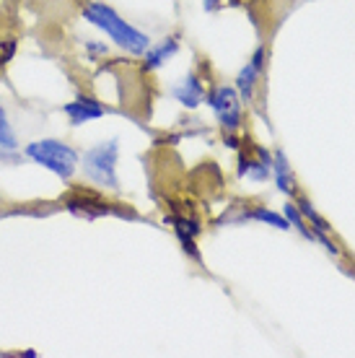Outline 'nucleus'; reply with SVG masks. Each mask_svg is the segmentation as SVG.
I'll return each instance as SVG.
<instances>
[{
    "instance_id": "obj_3",
    "label": "nucleus",
    "mask_w": 355,
    "mask_h": 358,
    "mask_svg": "<svg viewBox=\"0 0 355 358\" xmlns=\"http://www.w3.org/2000/svg\"><path fill=\"white\" fill-rule=\"evenodd\" d=\"M117 159H119V143L107 141V143L94 145L91 151L83 153V174L96 182L101 187H119L117 179Z\"/></svg>"
},
{
    "instance_id": "obj_1",
    "label": "nucleus",
    "mask_w": 355,
    "mask_h": 358,
    "mask_svg": "<svg viewBox=\"0 0 355 358\" xmlns=\"http://www.w3.org/2000/svg\"><path fill=\"white\" fill-rule=\"evenodd\" d=\"M83 18L99 27L109 39H115L117 47H122L124 52L130 55H145L148 47H151V36L143 34L140 29L130 27L115 8H109L107 3H99V0H91L83 6Z\"/></svg>"
},
{
    "instance_id": "obj_12",
    "label": "nucleus",
    "mask_w": 355,
    "mask_h": 358,
    "mask_svg": "<svg viewBox=\"0 0 355 358\" xmlns=\"http://www.w3.org/2000/svg\"><path fill=\"white\" fill-rule=\"evenodd\" d=\"M244 218H254V221L270 224V226H275V229H280V231H288V229H291V224L285 221L283 215L273 213V210H267V208H262V206H257L254 210H247V213H244Z\"/></svg>"
},
{
    "instance_id": "obj_9",
    "label": "nucleus",
    "mask_w": 355,
    "mask_h": 358,
    "mask_svg": "<svg viewBox=\"0 0 355 358\" xmlns=\"http://www.w3.org/2000/svg\"><path fill=\"white\" fill-rule=\"evenodd\" d=\"M179 50V42L174 36H169L166 42H161L159 47H148V52H145V71H153V68H161L164 63H169L171 57L177 55Z\"/></svg>"
},
{
    "instance_id": "obj_10",
    "label": "nucleus",
    "mask_w": 355,
    "mask_h": 358,
    "mask_svg": "<svg viewBox=\"0 0 355 358\" xmlns=\"http://www.w3.org/2000/svg\"><path fill=\"white\" fill-rule=\"evenodd\" d=\"M270 171H273V177H275L277 187L283 189V192H294V171H291V164H288L283 151H275Z\"/></svg>"
},
{
    "instance_id": "obj_11",
    "label": "nucleus",
    "mask_w": 355,
    "mask_h": 358,
    "mask_svg": "<svg viewBox=\"0 0 355 358\" xmlns=\"http://www.w3.org/2000/svg\"><path fill=\"white\" fill-rule=\"evenodd\" d=\"M18 148L16 133L8 122V115H6V107L0 104V153H10Z\"/></svg>"
},
{
    "instance_id": "obj_4",
    "label": "nucleus",
    "mask_w": 355,
    "mask_h": 358,
    "mask_svg": "<svg viewBox=\"0 0 355 358\" xmlns=\"http://www.w3.org/2000/svg\"><path fill=\"white\" fill-rule=\"evenodd\" d=\"M208 104H210V109L218 117V122L226 130H236L241 125V99H239V91L233 89V86H226V83L215 86L208 94Z\"/></svg>"
},
{
    "instance_id": "obj_16",
    "label": "nucleus",
    "mask_w": 355,
    "mask_h": 358,
    "mask_svg": "<svg viewBox=\"0 0 355 358\" xmlns=\"http://www.w3.org/2000/svg\"><path fill=\"white\" fill-rule=\"evenodd\" d=\"M221 3H223V0H203L205 10H218V8H221Z\"/></svg>"
},
{
    "instance_id": "obj_7",
    "label": "nucleus",
    "mask_w": 355,
    "mask_h": 358,
    "mask_svg": "<svg viewBox=\"0 0 355 358\" xmlns=\"http://www.w3.org/2000/svg\"><path fill=\"white\" fill-rule=\"evenodd\" d=\"M104 112H107V107L91 96H80L75 101H71V104H65V115H68L73 125H83L89 120H99V117H104Z\"/></svg>"
},
{
    "instance_id": "obj_2",
    "label": "nucleus",
    "mask_w": 355,
    "mask_h": 358,
    "mask_svg": "<svg viewBox=\"0 0 355 358\" xmlns=\"http://www.w3.org/2000/svg\"><path fill=\"white\" fill-rule=\"evenodd\" d=\"M27 156L34 164L50 169L60 179H71L78 169V153L73 151L68 143H60L55 138H45V141H34L27 145Z\"/></svg>"
},
{
    "instance_id": "obj_13",
    "label": "nucleus",
    "mask_w": 355,
    "mask_h": 358,
    "mask_svg": "<svg viewBox=\"0 0 355 358\" xmlns=\"http://www.w3.org/2000/svg\"><path fill=\"white\" fill-rule=\"evenodd\" d=\"M283 213H285V218L291 221V224L298 229V231L306 236V239H314V231H309V226H306V218L301 215V210H298V206L296 203H285V208H283Z\"/></svg>"
},
{
    "instance_id": "obj_14",
    "label": "nucleus",
    "mask_w": 355,
    "mask_h": 358,
    "mask_svg": "<svg viewBox=\"0 0 355 358\" xmlns=\"http://www.w3.org/2000/svg\"><path fill=\"white\" fill-rule=\"evenodd\" d=\"M244 177L254 179V182H265V179L270 177V166L262 164V162H252V159H249V169H247Z\"/></svg>"
},
{
    "instance_id": "obj_6",
    "label": "nucleus",
    "mask_w": 355,
    "mask_h": 358,
    "mask_svg": "<svg viewBox=\"0 0 355 358\" xmlns=\"http://www.w3.org/2000/svg\"><path fill=\"white\" fill-rule=\"evenodd\" d=\"M65 206H68L71 213L80 215V218H99V215L115 213L112 203L101 200V197L94 195V192H89V189H78V192H73V195L65 200Z\"/></svg>"
},
{
    "instance_id": "obj_8",
    "label": "nucleus",
    "mask_w": 355,
    "mask_h": 358,
    "mask_svg": "<svg viewBox=\"0 0 355 358\" xmlns=\"http://www.w3.org/2000/svg\"><path fill=\"white\" fill-rule=\"evenodd\" d=\"M174 99H177L182 107L187 109H195L203 104L205 99V89H203V81L197 78L195 73H189L187 78H182V83H179L177 89H174Z\"/></svg>"
},
{
    "instance_id": "obj_15",
    "label": "nucleus",
    "mask_w": 355,
    "mask_h": 358,
    "mask_svg": "<svg viewBox=\"0 0 355 358\" xmlns=\"http://www.w3.org/2000/svg\"><path fill=\"white\" fill-rule=\"evenodd\" d=\"M16 52V39H8L6 45H3V55H0V63H8L10 57Z\"/></svg>"
},
{
    "instance_id": "obj_5",
    "label": "nucleus",
    "mask_w": 355,
    "mask_h": 358,
    "mask_svg": "<svg viewBox=\"0 0 355 358\" xmlns=\"http://www.w3.org/2000/svg\"><path fill=\"white\" fill-rule=\"evenodd\" d=\"M265 71V47H257L254 55H252V60H249L241 73L236 76V91H239V99L241 101H247L252 104L254 101V89H257V81L259 76Z\"/></svg>"
}]
</instances>
